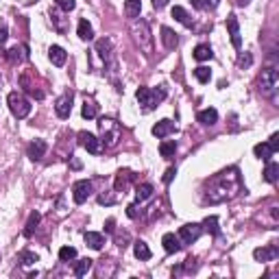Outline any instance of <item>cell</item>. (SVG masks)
<instances>
[{"instance_id":"obj_26","label":"cell","mask_w":279,"mask_h":279,"mask_svg":"<svg viewBox=\"0 0 279 279\" xmlns=\"http://www.w3.org/2000/svg\"><path fill=\"white\" fill-rule=\"evenodd\" d=\"M140 11H142V2L140 0H127L124 2V13H127V18H136L140 16Z\"/></svg>"},{"instance_id":"obj_13","label":"cell","mask_w":279,"mask_h":279,"mask_svg":"<svg viewBox=\"0 0 279 279\" xmlns=\"http://www.w3.org/2000/svg\"><path fill=\"white\" fill-rule=\"evenodd\" d=\"M55 111H57L59 118H68L70 111H72V94H63L57 99L55 103Z\"/></svg>"},{"instance_id":"obj_31","label":"cell","mask_w":279,"mask_h":279,"mask_svg":"<svg viewBox=\"0 0 279 279\" xmlns=\"http://www.w3.org/2000/svg\"><path fill=\"white\" fill-rule=\"evenodd\" d=\"M151 197H153V185H151V183H142V185H138V188H136V199H138V203L146 201V199H151Z\"/></svg>"},{"instance_id":"obj_15","label":"cell","mask_w":279,"mask_h":279,"mask_svg":"<svg viewBox=\"0 0 279 279\" xmlns=\"http://www.w3.org/2000/svg\"><path fill=\"white\" fill-rule=\"evenodd\" d=\"M161 44H164L166 50H175L177 44H179V37L173 29H168V26H161Z\"/></svg>"},{"instance_id":"obj_6","label":"cell","mask_w":279,"mask_h":279,"mask_svg":"<svg viewBox=\"0 0 279 279\" xmlns=\"http://www.w3.org/2000/svg\"><path fill=\"white\" fill-rule=\"evenodd\" d=\"M7 103H9V109H11V114L16 116V118L22 120L31 114V103L20 94V92H11V94L7 96Z\"/></svg>"},{"instance_id":"obj_12","label":"cell","mask_w":279,"mask_h":279,"mask_svg":"<svg viewBox=\"0 0 279 279\" xmlns=\"http://www.w3.org/2000/svg\"><path fill=\"white\" fill-rule=\"evenodd\" d=\"M279 255V249L275 244H271V246H259V249H255L253 251V258L258 259V262H273Z\"/></svg>"},{"instance_id":"obj_39","label":"cell","mask_w":279,"mask_h":279,"mask_svg":"<svg viewBox=\"0 0 279 279\" xmlns=\"http://www.w3.org/2000/svg\"><path fill=\"white\" fill-rule=\"evenodd\" d=\"M55 4H57L61 11H72V9L77 7V0H55Z\"/></svg>"},{"instance_id":"obj_16","label":"cell","mask_w":279,"mask_h":279,"mask_svg":"<svg viewBox=\"0 0 279 279\" xmlns=\"http://www.w3.org/2000/svg\"><path fill=\"white\" fill-rule=\"evenodd\" d=\"M161 244H164L166 253H177V251H181V240H179V236H175V234H164Z\"/></svg>"},{"instance_id":"obj_17","label":"cell","mask_w":279,"mask_h":279,"mask_svg":"<svg viewBox=\"0 0 279 279\" xmlns=\"http://www.w3.org/2000/svg\"><path fill=\"white\" fill-rule=\"evenodd\" d=\"M173 131H175V124L170 122V120H159V122L153 127V136L159 138V140L161 138H168Z\"/></svg>"},{"instance_id":"obj_28","label":"cell","mask_w":279,"mask_h":279,"mask_svg":"<svg viewBox=\"0 0 279 279\" xmlns=\"http://www.w3.org/2000/svg\"><path fill=\"white\" fill-rule=\"evenodd\" d=\"M133 253H136L138 259H151V249H148V244L142 242V240L133 242Z\"/></svg>"},{"instance_id":"obj_4","label":"cell","mask_w":279,"mask_h":279,"mask_svg":"<svg viewBox=\"0 0 279 279\" xmlns=\"http://www.w3.org/2000/svg\"><path fill=\"white\" fill-rule=\"evenodd\" d=\"M277 85H279V70L268 66L262 70L259 74V90H262L264 96H275L277 92Z\"/></svg>"},{"instance_id":"obj_3","label":"cell","mask_w":279,"mask_h":279,"mask_svg":"<svg viewBox=\"0 0 279 279\" xmlns=\"http://www.w3.org/2000/svg\"><path fill=\"white\" fill-rule=\"evenodd\" d=\"M136 99H138V103L142 105L144 109L151 111V109H155V107L166 99V90H164V87H159V90H151V87H138Z\"/></svg>"},{"instance_id":"obj_40","label":"cell","mask_w":279,"mask_h":279,"mask_svg":"<svg viewBox=\"0 0 279 279\" xmlns=\"http://www.w3.org/2000/svg\"><path fill=\"white\" fill-rule=\"evenodd\" d=\"M251 63H253V57H251L249 53H246V55H240V57H238V66H240V68H246V66H251Z\"/></svg>"},{"instance_id":"obj_51","label":"cell","mask_w":279,"mask_h":279,"mask_svg":"<svg viewBox=\"0 0 279 279\" xmlns=\"http://www.w3.org/2000/svg\"><path fill=\"white\" fill-rule=\"evenodd\" d=\"M236 2H238L240 7H244V4H249V0H236Z\"/></svg>"},{"instance_id":"obj_48","label":"cell","mask_w":279,"mask_h":279,"mask_svg":"<svg viewBox=\"0 0 279 279\" xmlns=\"http://www.w3.org/2000/svg\"><path fill=\"white\" fill-rule=\"evenodd\" d=\"M190 2H192V7L199 9V11H203V9H205V2H203V0H190Z\"/></svg>"},{"instance_id":"obj_50","label":"cell","mask_w":279,"mask_h":279,"mask_svg":"<svg viewBox=\"0 0 279 279\" xmlns=\"http://www.w3.org/2000/svg\"><path fill=\"white\" fill-rule=\"evenodd\" d=\"M168 4V0H153V7L155 9H164Z\"/></svg>"},{"instance_id":"obj_14","label":"cell","mask_w":279,"mask_h":279,"mask_svg":"<svg viewBox=\"0 0 279 279\" xmlns=\"http://www.w3.org/2000/svg\"><path fill=\"white\" fill-rule=\"evenodd\" d=\"M136 179V175L131 173V170H118V175H116V181H114V190L116 192H124V188L129 185V181Z\"/></svg>"},{"instance_id":"obj_46","label":"cell","mask_w":279,"mask_h":279,"mask_svg":"<svg viewBox=\"0 0 279 279\" xmlns=\"http://www.w3.org/2000/svg\"><path fill=\"white\" fill-rule=\"evenodd\" d=\"M105 231H107V234H114V231H116V220H114V218H109V220L105 222Z\"/></svg>"},{"instance_id":"obj_24","label":"cell","mask_w":279,"mask_h":279,"mask_svg":"<svg viewBox=\"0 0 279 279\" xmlns=\"http://www.w3.org/2000/svg\"><path fill=\"white\" fill-rule=\"evenodd\" d=\"M212 57H214V53L207 44H199L197 48H194V59H197V61H209Z\"/></svg>"},{"instance_id":"obj_23","label":"cell","mask_w":279,"mask_h":279,"mask_svg":"<svg viewBox=\"0 0 279 279\" xmlns=\"http://www.w3.org/2000/svg\"><path fill=\"white\" fill-rule=\"evenodd\" d=\"M277 179H279V164H275V161H268L266 168H264V181L275 183Z\"/></svg>"},{"instance_id":"obj_1","label":"cell","mask_w":279,"mask_h":279,"mask_svg":"<svg viewBox=\"0 0 279 279\" xmlns=\"http://www.w3.org/2000/svg\"><path fill=\"white\" fill-rule=\"evenodd\" d=\"M242 192V177L238 168H227L222 173L214 175L212 179L205 181L203 188V203L209 205H218V203H227L236 199Z\"/></svg>"},{"instance_id":"obj_32","label":"cell","mask_w":279,"mask_h":279,"mask_svg":"<svg viewBox=\"0 0 279 279\" xmlns=\"http://www.w3.org/2000/svg\"><path fill=\"white\" fill-rule=\"evenodd\" d=\"M203 231H207V234H212V236H218L220 234V229H218V218L216 216H207L205 220H203Z\"/></svg>"},{"instance_id":"obj_10","label":"cell","mask_w":279,"mask_h":279,"mask_svg":"<svg viewBox=\"0 0 279 279\" xmlns=\"http://www.w3.org/2000/svg\"><path fill=\"white\" fill-rule=\"evenodd\" d=\"M227 31H229L231 44L240 50V46H242V37H240V24H238V18H236V16L227 18Z\"/></svg>"},{"instance_id":"obj_43","label":"cell","mask_w":279,"mask_h":279,"mask_svg":"<svg viewBox=\"0 0 279 279\" xmlns=\"http://www.w3.org/2000/svg\"><path fill=\"white\" fill-rule=\"evenodd\" d=\"M99 203H100V205H111V203H114V197H109V194H100Z\"/></svg>"},{"instance_id":"obj_36","label":"cell","mask_w":279,"mask_h":279,"mask_svg":"<svg viewBox=\"0 0 279 279\" xmlns=\"http://www.w3.org/2000/svg\"><path fill=\"white\" fill-rule=\"evenodd\" d=\"M18 262L20 264H24V266H31V264H35L37 262V255L33 253V251H20V255H18Z\"/></svg>"},{"instance_id":"obj_21","label":"cell","mask_w":279,"mask_h":279,"mask_svg":"<svg viewBox=\"0 0 279 279\" xmlns=\"http://www.w3.org/2000/svg\"><path fill=\"white\" fill-rule=\"evenodd\" d=\"M253 153H255V157H259V159H264V161H268L273 155H275V151L271 148V144H255L253 146Z\"/></svg>"},{"instance_id":"obj_27","label":"cell","mask_w":279,"mask_h":279,"mask_svg":"<svg viewBox=\"0 0 279 279\" xmlns=\"http://www.w3.org/2000/svg\"><path fill=\"white\" fill-rule=\"evenodd\" d=\"M96 53L100 55V57L105 59H109L111 57V40H107V37H103V40H99L96 41Z\"/></svg>"},{"instance_id":"obj_41","label":"cell","mask_w":279,"mask_h":279,"mask_svg":"<svg viewBox=\"0 0 279 279\" xmlns=\"http://www.w3.org/2000/svg\"><path fill=\"white\" fill-rule=\"evenodd\" d=\"M9 37V29H7V22L0 20V44H4Z\"/></svg>"},{"instance_id":"obj_38","label":"cell","mask_w":279,"mask_h":279,"mask_svg":"<svg viewBox=\"0 0 279 279\" xmlns=\"http://www.w3.org/2000/svg\"><path fill=\"white\" fill-rule=\"evenodd\" d=\"M194 77H197L201 83H209V79H212V70L205 68V66H199L197 70H194Z\"/></svg>"},{"instance_id":"obj_37","label":"cell","mask_w":279,"mask_h":279,"mask_svg":"<svg viewBox=\"0 0 279 279\" xmlns=\"http://www.w3.org/2000/svg\"><path fill=\"white\" fill-rule=\"evenodd\" d=\"M74 258H77V249L74 246H61L59 249V259L61 262H72Z\"/></svg>"},{"instance_id":"obj_49","label":"cell","mask_w":279,"mask_h":279,"mask_svg":"<svg viewBox=\"0 0 279 279\" xmlns=\"http://www.w3.org/2000/svg\"><path fill=\"white\" fill-rule=\"evenodd\" d=\"M203 2H205V9H216L220 0H203Z\"/></svg>"},{"instance_id":"obj_19","label":"cell","mask_w":279,"mask_h":279,"mask_svg":"<svg viewBox=\"0 0 279 279\" xmlns=\"http://www.w3.org/2000/svg\"><path fill=\"white\" fill-rule=\"evenodd\" d=\"M48 57H50V61H53V66H59V68H61L63 63H66L68 55H66V50H63L61 46H50Z\"/></svg>"},{"instance_id":"obj_9","label":"cell","mask_w":279,"mask_h":279,"mask_svg":"<svg viewBox=\"0 0 279 279\" xmlns=\"http://www.w3.org/2000/svg\"><path fill=\"white\" fill-rule=\"evenodd\" d=\"M79 142H81V146L87 148V153H92V155H99V153L103 151V144H100V140L96 138V136H92V133H87V131L79 133Z\"/></svg>"},{"instance_id":"obj_7","label":"cell","mask_w":279,"mask_h":279,"mask_svg":"<svg viewBox=\"0 0 279 279\" xmlns=\"http://www.w3.org/2000/svg\"><path fill=\"white\" fill-rule=\"evenodd\" d=\"M201 234H203V227L199 222H188V225H183L179 229V240L183 244H192L201 238Z\"/></svg>"},{"instance_id":"obj_47","label":"cell","mask_w":279,"mask_h":279,"mask_svg":"<svg viewBox=\"0 0 279 279\" xmlns=\"http://www.w3.org/2000/svg\"><path fill=\"white\" fill-rule=\"evenodd\" d=\"M185 271H197V259H194V258L185 259Z\"/></svg>"},{"instance_id":"obj_33","label":"cell","mask_w":279,"mask_h":279,"mask_svg":"<svg viewBox=\"0 0 279 279\" xmlns=\"http://www.w3.org/2000/svg\"><path fill=\"white\" fill-rule=\"evenodd\" d=\"M40 220H41V216L37 212H33L29 216V220H26V227H24V236L26 238H31V236H33V231H35V227L40 225Z\"/></svg>"},{"instance_id":"obj_11","label":"cell","mask_w":279,"mask_h":279,"mask_svg":"<svg viewBox=\"0 0 279 279\" xmlns=\"http://www.w3.org/2000/svg\"><path fill=\"white\" fill-rule=\"evenodd\" d=\"M46 151H48V144H46L44 140H33V142L29 144V148H26V155L33 161H40L41 157L46 155Z\"/></svg>"},{"instance_id":"obj_30","label":"cell","mask_w":279,"mask_h":279,"mask_svg":"<svg viewBox=\"0 0 279 279\" xmlns=\"http://www.w3.org/2000/svg\"><path fill=\"white\" fill-rule=\"evenodd\" d=\"M173 18L177 22H181L183 26H192V18L188 16V11H185L183 7H175L173 9Z\"/></svg>"},{"instance_id":"obj_22","label":"cell","mask_w":279,"mask_h":279,"mask_svg":"<svg viewBox=\"0 0 279 279\" xmlns=\"http://www.w3.org/2000/svg\"><path fill=\"white\" fill-rule=\"evenodd\" d=\"M22 53H26V46H13L11 50H7V53H4V57H7L11 63H20L22 59L26 57V55H22Z\"/></svg>"},{"instance_id":"obj_20","label":"cell","mask_w":279,"mask_h":279,"mask_svg":"<svg viewBox=\"0 0 279 279\" xmlns=\"http://www.w3.org/2000/svg\"><path fill=\"white\" fill-rule=\"evenodd\" d=\"M85 242L87 246H92L94 251H100L103 249V244H105V238H103V234H96V231H85Z\"/></svg>"},{"instance_id":"obj_25","label":"cell","mask_w":279,"mask_h":279,"mask_svg":"<svg viewBox=\"0 0 279 279\" xmlns=\"http://www.w3.org/2000/svg\"><path fill=\"white\" fill-rule=\"evenodd\" d=\"M159 153L161 157H166V159H173L175 153H177V142L175 140H166V142L159 144Z\"/></svg>"},{"instance_id":"obj_18","label":"cell","mask_w":279,"mask_h":279,"mask_svg":"<svg viewBox=\"0 0 279 279\" xmlns=\"http://www.w3.org/2000/svg\"><path fill=\"white\" fill-rule=\"evenodd\" d=\"M197 120H199L201 124H205V127H212V124L218 122V111L214 109V107H209V109H203V111H199Z\"/></svg>"},{"instance_id":"obj_5","label":"cell","mask_w":279,"mask_h":279,"mask_svg":"<svg viewBox=\"0 0 279 279\" xmlns=\"http://www.w3.org/2000/svg\"><path fill=\"white\" fill-rule=\"evenodd\" d=\"M133 37H136V41L140 44V48L144 50L146 55H151L153 53V35H151V31H148V24L144 20H138V22H133Z\"/></svg>"},{"instance_id":"obj_42","label":"cell","mask_w":279,"mask_h":279,"mask_svg":"<svg viewBox=\"0 0 279 279\" xmlns=\"http://www.w3.org/2000/svg\"><path fill=\"white\" fill-rule=\"evenodd\" d=\"M175 175H177V168H168L164 173V183H170V181L175 179Z\"/></svg>"},{"instance_id":"obj_8","label":"cell","mask_w":279,"mask_h":279,"mask_svg":"<svg viewBox=\"0 0 279 279\" xmlns=\"http://www.w3.org/2000/svg\"><path fill=\"white\" fill-rule=\"evenodd\" d=\"M90 194H92V181L81 179V181H77V183L72 185V199H74L77 205L85 203L87 199H90Z\"/></svg>"},{"instance_id":"obj_45","label":"cell","mask_w":279,"mask_h":279,"mask_svg":"<svg viewBox=\"0 0 279 279\" xmlns=\"http://www.w3.org/2000/svg\"><path fill=\"white\" fill-rule=\"evenodd\" d=\"M268 144H271V148H273V151H279V136H277V133H273V136H271V142H268Z\"/></svg>"},{"instance_id":"obj_34","label":"cell","mask_w":279,"mask_h":279,"mask_svg":"<svg viewBox=\"0 0 279 279\" xmlns=\"http://www.w3.org/2000/svg\"><path fill=\"white\" fill-rule=\"evenodd\" d=\"M92 268V259L90 258H85V259H79L77 264H74V275L77 277H83V275H87V271Z\"/></svg>"},{"instance_id":"obj_2","label":"cell","mask_w":279,"mask_h":279,"mask_svg":"<svg viewBox=\"0 0 279 279\" xmlns=\"http://www.w3.org/2000/svg\"><path fill=\"white\" fill-rule=\"evenodd\" d=\"M99 129H100V144H105V148L116 146V142L120 140V124L114 118H100L99 120Z\"/></svg>"},{"instance_id":"obj_29","label":"cell","mask_w":279,"mask_h":279,"mask_svg":"<svg viewBox=\"0 0 279 279\" xmlns=\"http://www.w3.org/2000/svg\"><path fill=\"white\" fill-rule=\"evenodd\" d=\"M77 33H79V37H81V40H85V41L94 40V31H92V24H90L87 20H81V22H79Z\"/></svg>"},{"instance_id":"obj_35","label":"cell","mask_w":279,"mask_h":279,"mask_svg":"<svg viewBox=\"0 0 279 279\" xmlns=\"http://www.w3.org/2000/svg\"><path fill=\"white\" fill-rule=\"evenodd\" d=\"M81 114H83V118L92 120V118H96V114H99V107H96L94 100H85V103H83Z\"/></svg>"},{"instance_id":"obj_44","label":"cell","mask_w":279,"mask_h":279,"mask_svg":"<svg viewBox=\"0 0 279 279\" xmlns=\"http://www.w3.org/2000/svg\"><path fill=\"white\" fill-rule=\"evenodd\" d=\"M138 214H140L138 212V205H136V203H131V205L127 207V216L129 218H138Z\"/></svg>"}]
</instances>
